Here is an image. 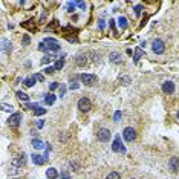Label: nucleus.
Here are the masks:
<instances>
[{
	"label": "nucleus",
	"mask_w": 179,
	"mask_h": 179,
	"mask_svg": "<svg viewBox=\"0 0 179 179\" xmlns=\"http://www.w3.org/2000/svg\"><path fill=\"white\" fill-rule=\"evenodd\" d=\"M152 49H153L155 54L161 55L162 52L165 51V44H164V42L161 38H156V40H153V43H152Z\"/></svg>",
	"instance_id": "1"
},
{
	"label": "nucleus",
	"mask_w": 179,
	"mask_h": 179,
	"mask_svg": "<svg viewBox=\"0 0 179 179\" xmlns=\"http://www.w3.org/2000/svg\"><path fill=\"white\" fill-rule=\"evenodd\" d=\"M123 136H124V139L127 142H132V141H135V139H136V130L133 127H125L123 130Z\"/></svg>",
	"instance_id": "2"
},
{
	"label": "nucleus",
	"mask_w": 179,
	"mask_h": 179,
	"mask_svg": "<svg viewBox=\"0 0 179 179\" xmlns=\"http://www.w3.org/2000/svg\"><path fill=\"white\" fill-rule=\"evenodd\" d=\"M78 109L81 110V112H89V110L92 109V103H90V99H89V98H86V97L80 98V99H78Z\"/></svg>",
	"instance_id": "3"
},
{
	"label": "nucleus",
	"mask_w": 179,
	"mask_h": 179,
	"mask_svg": "<svg viewBox=\"0 0 179 179\" xmlns=\"http://www.w3.org/2000/svg\"><path fill=\"white\" fill-rule=\"evenodd\" d=\"M80 80H81L86 86H94L97 83V75H94V74H81L80 75Z\"/></svg>",
	"instance_id": "4"
},
{
	"label": "nucleus",
	"mask_w": 179,
	"mask_h": 179,
	"mask_svg": "<svg viewBox=\"0 0 179 179\" xmlns=\"http://www.w3.org/2000/svg\"><path fill=\"white\" fill-rule=\"evenodd\" d=\"M110 136H112V133H110L109 129H99L97 132V138H98V141H101V142H107L110 139Z\"/></svg>",
	"instance_id": "5"
},
{
	"label": "nucleus",
	"mask_w": 179,
	"mask_h": 179,
	"mask_svg": "<svg viewBox=\"0 0 179 179\" xmlns=\"http://www.w3.org/2000/svg\"><path fill=\"white\" fill-rule=\"evenodd\" d=\"M20 121H22V113H12L11 116H9V119H8V124L11 125V127H18V124H20Z\"/></svg>",
	"instance_id": "6"
},
{
	"label": "nucleus",
	"mask_w": 179,
	"mask_h": 179,
	"mask_svg": "<svg viewBox=\"0 0 179 179\" xmlns=\"http://www.w3.org/2000/svg\"><path fill=\"white\" fill-rule=\"evenodd\" d=\"M162 90H164V94L171 95V94L175 92V83H173V81H170V80L164 81V83H162Z\"/></svg>",
	"instance_id": "7"
},
{
	"label": "nucleus",
	"mask_w": 179,
	"mask_h": 179,
	"mask_svg": "<svg viewBox=\"0 0 179 179\" xmlns=\"http://www.w3.org/2000/svg\"><path fill=\"white\" fill-rule=\"evenodd\" d=\"M44 44H48V49H51V51H58L60 49V43L54 38H44Z\"/></svg>",
	"instance_id": "8"
},
{
	"label": "nucleus",
	"mask_w": 179,
	"mask_h": 179,
	"mask_svg": "<svg viewBox=\"0 0 179 179\" xmlns=\"http://www.w3.org/2000/svg\"><path fill=\"white\" fill-rule=\"evenodd\" d=\"M75 64L78 66V68H83V66L87 64V55L86 54H80L75 57Z\"/></svg>",
	"instance_id": "9"
},
{
	"label": "nucleus",
	"mask_w": 179,
	"mask_h": 179,
	"mask_svg": "<svg viewBox=\"0 0 179 179\" xmlns=\"http://www.w3.org/2000/svg\"><path fill=\"white\" fill-rule=\"evenodd\" d=\"M112 150H113V152H124V145H123L121 138H119V136L115 138L113 144H112Z\"/></svg>",
	"instance_id": "10"
},
{
	"label": "nucleus",
	"mask_w": 179,
	"mask_h": 179,
	"mask_svg": "<svg viewBox=\"0 0 179 179\" xmlns=\"http://www.w3.org/2000/svg\"><path fill=\"white\" fill-rule=\"evenodd\" d=\"M168 165H170V170L173 171V173H178V170H179V158H176V156L171 158Z\"/></svg>",
	"instance_id": "11"
},
{
	"label": "nucleus",
	"mask_w": 179,
	"mask_h": 179,
	"mask_svg": "<svg viewBox=\"0 0 179 179\" xmlns=\"http://www.w3.org/2000/svg\"><path fill=\"white\" fill-rule=\"evenodd\" d=\"M109 60L113 64H119L123 61V58H121V54H118V52H112V54L109 55Z\"/></svg>",
	"instance_id": "12"
},
{
	"label": "nucleus",
	"mask_w": 179,
	"mask_h": 179,
	"mask_svg": "<svg viewBox=\"0 0 179 179\" xmlns=\"http://www.w3.org/2000/svg\"><path fill=\"white\" fill-rule=\"evenodd\" d=\"M46 178H48V179H57L58 178V171L51 167V168L46 170Z\"/></svg>",
	"instance_id": "13"
},
{
	"label": "nucleus",
	"mask_w": 179,
	"mask_h": 179,
	"mask_svg": "<svg viewBox=\"0 0 179 179\" xmlns=\"http://www.w3.org/2000/svg\"><path fill=\"white\" fill-rule=\"evenodd\" d=\"M2 46H3V51L5 52H11L12 51V44H11L9 40H6V38L2 40Z\"/></svg>",
	"instance_id": "14"
},
{
	"label": "nucleus",
	"mask_w": 179,
	"mask_h": 179,
	"mask_svg": "<svg viewBox=\"0 0 179 179\" xmlns=\"http://www.w3.org/2000/svg\"><path fill=\"white\" fill-rule=\"evenodd\" d=\"M32 162H34L35 165H43L44 158H43V156H40V155H32Z\"/></svg>",
	"instance_id": "15"
},
{
	"label": "nucleus",
	"mask_w": 179,
	"mask_h": 179,
	"mask_svg": "<svg viewBox=\"0 0 179 179\" xmlns=\"http://www.w3.org/2000/svg\"><path fill=\"white\" fill-rule=\"evenodd\" d=\"M44 103L48 104V106H52V104L55 103V95L54 94H48V95L44 97Z\"/></svg>",
	"instance_id": "16"
},
{
	"label": "nucleus",
	"mask_w": 179,
	"mask_h": 179,
	"mask_svg": "<svg viewBox=\"0 0 179 179\" xmlns=\"http://www.w3.org/2000/svg\"><path fill=\"white\" fill-rule=\"evenodd\" d=\"M142 54H144V52H142V49H141V48H136V51H135V57H133V61L136 63L138 60L142 57Z\"/></svg>",
	"instance_id": "17"
},
{
	"label": "nucleus",
	"mask_w": 179,
	"mask_h": 179,
	"mask_svg": "<svg viewBox=\"0 0 179 179\" xmlns=\"http://www.w3.org/2000/svg\"><path fill=\"white\" fill-rule=\"evenodd\" d=\"M106 179H121V176H119L118 171H110V173L106 176Z\"/></svg>",
	"instance_id": "18"
},
{
	"label": "nucleus",
	"mask_w": 179,
	"mask_h": 179,
	"mask_svg": "<svg viewBox=\"0 0 179 179\" xmlns=\"http://www.w3.org/2000/svg\"><path fill=\"white\" fill-rule=\"evenodd\" d=\"M118 22H119V26H121V29H125V28H127V18H125V17H119Z\"/></svg>",
	"instance_id": "19"
},
{
	"label": "nucleus",
	"mask_w": 179,
	"mask_h": 179,
	"mask_svg": "<svg viewBox=\"0 0 179 179\" xmlns=\"http://www.w3.org/2000/svg\"><path fill=\"white\" fill-rule=\"evenodd\" d=\"M25 84L28 86V87H32V86L35 84V77H32V78H26V80H25Z\"/></svg>",
	"instance_id": "20"
},
{
	"label": "nucleus",
	"mask_w": 179,
	"mask_h": 179,
	"mask_svg": "<svg viewBox=\"0 0 179 179\" xmlns=\"http://www.w3.org/2000/svg\"><path fill=\"white\" fill-rule=\"evenodd\" d=\"M17 97H18L20 99H23V101H28V99H29V97L26 95L25 92H22V90H18V92H17Z\"/></svg>",
	"instance_id": "21"
},
{
	"label": "nucleus",
	"mask_w": 179,
	"mask_h": 179,
	"mask_svg": "<svg viewBox=\"0 0 179 179\" xmlns=\"http://www.w3.org/2000/svg\"><path fill=\"white\" fill-rule=\"evenodd\" d=\"M32 145H34V147L35 149H43V142L42 141H40V139H34V141H32Z\"/></svg>",
	"instance_id": "22"
},
{
	"label": "nucleus",
	"mask_w": 179,
	"mask_h": 179,
	"mask_svg": "<svg viewBox=\"0 0 179 179\" xmlns=\"http://www.w3.org/2000/svg\"><path fill=\"white\" fill-rule=\"evenodd\" d=\"M63 66H64V60L63 58H58L57 63H55V69H61Z\"/></svg>",
	"instance_id": "23"
},
{
	"label": "nucleus",
	"mask_w": 179,
	"mask_h": 179,
	"mask_svg": "<svg viewBox=\"0 0 179 179\" xmlns=\"http://www.w3.org/2000/svg\"><path fill=\"white\" fill-rule=\"evenodd\" d=\"M46 113V109H43V107H37L35 109V115L37 116H42V115H44Z\"/></svg>",
	"instance_id": "24"
},
{
	"label": "nucleus",
	"mask_w": 179,
	"mask_h": 179,
	"mask_svg": "<svg viewBox=\"0 0 179 179\" xmlns=\"http://www.w3.org/2000/svg\"><path fill=\"white\" fill-rule=\"evenodd\" d=\"M2 109H3L5 112H11V110H12V106H9V104H5V103H3V104H2Z\"/></svg>",
	"instance_id": "25"
},
{
	"label": "nucleus",
	"mask_w": 179,
	"mask_h": 179,
	"mask_svg": "<svg viewBox=\"0 0 179 179\" xmlns=\"http://www.w3.org/2000/svg\"><path fill=\"white\" fill-rule=\"evenodd\" d=\"M51 60H52V57H51V55H46V57H43V58H42V63H43V64H46V63H49Z\"/></svg>",
	"instance_id": "26"
},
{
	"label": "nucleus",
	"mask_w": 179,
	"mask_h": 179,
	"mask_svg": "<svg viewBox=\"0 0 179 179\" xmlns=\"http://www.w3.org/2000/svg\"><path fill=\"white\" fill-rule=\"evenodd\" d=\"M141 11H142V6H141V5H138L136 8H135V14L139 17V16H141Z\"/></svg>",
	"instance_id": "27"
},
{
	"label": "nucleus",
	"mask_w": 179,
	"mask_h": 179,
	"mask_svg": "<svg viewBox=\"0 0 179 179\" xmlns=\"http://www.w3.org/2000/svg\"><path fill=\"white\" fill-rule=\"evenodd\" d=\"M54 70H55V68H46V69H44V74L52 75V74H54Z\"/></svg>",
	"instance_id": "28"
},
{
	"label": "nucleus",
	"mask_w": 179,
	"mask_h": 179,
	"mask_svg": "<svg viewBox=\"0 0 179 179\" xmlns=\"http://www.w3.org/2000/svg\"><path fill=\"white\" fill-rule=\"evenodd\" d=\"M60 178L61 179H70L69 175H68V171H61V173H60Z\"/></svg>",
	"instance_id": "29"
},
{
	"label": "nucleus",
	"mask_w": 179,
	"mask_h": 179,
	"mask_svg": "<svg viewBox=\"0 0 179 179\" xmlns=\"http://www.w3.org/2000/svg\"><path fill=\"white\" fill-rule=\"evenodd\" d=\"M29 43H31L29 35H25V37H23V44H29Z\"/></svg>",
	"instance_id": "30"
},
{
	"label": "nucleus",
	"mask_w": 179,
	"mask_h": 179,
	"mask_svg": "<svg viewBox=\"0 0 179 179\" xmlns=\"http://www.w3.org/2000/svg\"><path fill=\"white\" fill-rule=\"evenodd\" d=\"M121 83H124V84H130V78H129V77H123V78H121Z\"/></svg>",
	"instance_id": "31"
},
{
	"label": "nucleus",
	"mask_w": 179,
	"mask_h": 179,
	"mask_svg": "<svg viewBox=\"0 0 179 179\" xmlns=\"http://www.w3.org/2000/svg\"><path fill=\"white\" fill-rule=\"evenodd\" d=\"M58 87V83H51V90H55Z\"/></svg>",
	"instance_id": "32"
},
{
	"label": "nucleus",
	"mask_w": 179,
	"mask_h": 179,
	"mask_svg": "<svg viewBox=\"0 0 179 179\" xmlns=\"http://www.w3.org/2000/svg\"><path fill=\"white\" fill-rule=\"evenodd\" d=\"M35 80H38V81H43L44 78H43V75H42V74H37V75H35Z\"/></svg>",
	"instance_id": "33"
},
{
	"label": "nucleus",
	"mask_w": 179,
	"mask_h": 179,
	"mask_svg": "<svg viewBox=\"0 0 179 179\" xmlns=\"http://www.w3.org/2000/svg\"><path fill=\"white\" fill-rule=\"evenodd\" d=\"M119 118H121V112H116L115 113V121H119Z\"/></svg>",
	"instance_id": "34"
},
{
	"label": "nucleus",
	"mask_w": 179,
	"mask_h": 179,
	"mask_svg": "<svg viewBox=\"0 0 179 179\" xmlns=\"http://www.w3.org/2000/svg\"><path fill=\"white\" fill-rule=\"evenodd\" d=\"M70 87H72V89H78V83H77V81H74V83L70 84Z\"/></svg>",
	"instance_id": "35"
},
{
	"label": "nucleus",
	"mask_w": 179,
	"mask_h": 179,
	"mask_svg": "<svg viewBox=\"0 0 179 179\" xmlns=\"http://www.w3.org/2000/svg\"><path fill=\"white\" fill-rule=\"evenodd\" d=\"M64 92H66V89H64V87H61V92H60V97H63V95H64Z\"/></svg>",
	"instance_id": "36"
},
{
	"label": "nucleus",
	"mask_w": 179,
	"mask_h": 179,
	"mask_svg": "<svg viewBox=\"0 0 179 179\" xmlns=\"http://www.w3.org/2000/svg\"><path fill=\"white\" fill-rule=\"evenodd\" d=\"M69 11H74V3H69Z\"/></svg>",
	"instance_id": "37"
},
{
	"label": "nucleus",
	"mask_w": 179,
	"mask_h": 179,
	"mask_svg": "<svg viewBox=\"0 0 179 179\" xmlns=\"http://www.w3.org/2000/svg\"><path fill=\"white\" fill-rule=\"evenodd\" d=\"M178 119H179V112H178Z\"/></svg>",
	"instance_id": "38"
}]
</instances>
